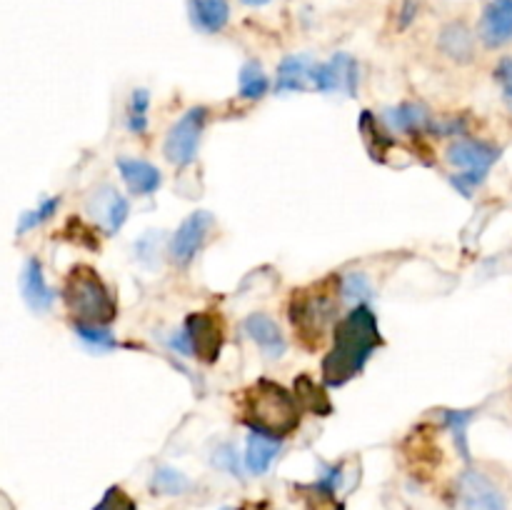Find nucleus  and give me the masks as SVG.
I'll list each match as a JSON object with an SVG mask.
<instances>
[{
  "label": "nucleus",
  "instance_id": "1",
  "mask_svg": "<svg viewBox=\"0 0 512 510\" xmlns=\"http://www.w3.org/2000/svg\"><path fill=\"white\" fill-rule=\"evenodd\" d=\"M383 345L378 328V315L368 308V305H355L338 325H335L333 348L323 360V380L325 385H340L350 383L355 375L363 373L368 365L370 355L375 348Z\"/></svg>",
  "mask_w": 512,
  "mask_h": 510
},
{
  "label": "nucleus",
  "instance_id": "2",
  "mask_svg": "<svg viewBox=\"0 0 512 510\" xmlns=\"http://www.w3.org/2000/svg\"><path fill=\"white\" fill-rule=\"evenodd\" d=\"M243 420L255 433H265L270 438L283 440L300 425L298 398L273 383V380H258L253 388L245 390L243 398Z\"/></svg>",
  "mask_w": 512,
  "mask_h": 510
},
{
  "label": "nucleus",
  "instance_id": "3",
  "mask_svg": "<svg viewBox=\"0 0 512 510\" xmlns=\"http://www.w3.org/2000/svg\"><path fill=\"white\" fill-rule=\"evenodd\" d=\"M63 300L75 323L110 325L118 315V303L108 285L90 265H75L63 283Z\"/></svg>",
  "mask_w": 512,
  "mask_h": 510
},
{
  "label": "nucleus",
  "instance_id": "4",
  "mask_svg": "<svg viewBox=\"0 0 512 510\" xmlns=\"http://www.w3.org/2000/svg\"><path fill=\"white\" fill-rule=\"evenodd\" d=\"M335 318V300L325 290L308 288L303 293H295L290 303V320L298 333V340H303L308 348H315L323 343L328 335L330 323Z\"/></svg>",
  "mask_w": 512,
  "mask_h": 510
},
{
  "label": "nucleus",
  "instance_id": "5",
  "mask_svg": "<svg viewBox=\"0 0 512 510\" xmlns=\"http://www.w3.org/2000/svg\"><path fill=\"white\" fill-rule=\"evenodd\" d=\"M205 120H208V108L195 105V108L185 110L173 125H170L168 135H165L163 153L168 163L175 168H188L198 158V145L203 138Z\"/></svg>",
  "mask_w": 512,
  "mask_h": 510
},
{
  "label": "nucleus",
  "instance_id": "6",
  "mask_svg": "<svg viewBox=\"0 0 512 510\" xmlns=\"http://www.w3.org/2000/svg\"><path fill=\"white\" fill-rule=\"evenodd\" d=\"M183 330L190 340L193 358L203 360V363H215L218 360L225 343V330L220 318H215L213 313H193L185 320Z\"/></svg>",
  "mask_w": 512,
  "mask_h": 510
},
{
  "label": "nucleus",
  "instance_id": "7",
  "mask_svg": "<svg viewBox=\"0 0 512 510\" xmlns=\"http://www.w3.org/2000/svg\"><path fill=\"white\" fill-rule=\"evenodd\" d=\"M358 80V63L348 53H335L328 63L315 65L313 70V88L320 93H345L353 98L358 93Z\"/></svg>",
  "mask_w": 512,
  "mask_h": 510
},
{
  "label": "nucleus",
  "instance_id": "8",
  "mask_svg": "<svg viewBox=\"0 0 512 510\" xmlns=\"http://www.w3.org/2000/svg\"><path fill=\"white\" fill-rule=\"evenodd\" d=\"M210 225H213V215H210L208 210H195V213H190L188 218L178 225L173 238H170V260H173L175 265H188L190 260L198 255L200 245L205 243V235H208Z\"/></svg>",
  "mask_w": 512,
  "mask_h": 510
},
{
  "label": "nucleus",
  "instance_id": "9",
  "mask_svg": "<svg viewBox=\"0 0 512 510\" xmlns=\"http://www.w3.org/2000/svg\"><path fill=\"white\" fill-rule=\"evenodd\" d=\"M498 158V148H493V145L488 143H480V140L473 138H458L455 143L448 145V150H445V160H448L450 165H455L458 170H465V173L488 175V170L493 168Z\"/></svg>",
  "mask_w": 512,
  "mask_h": 510
},
{
  "label": "nucleus",
  "instance_id": "10",
  "mask_svg": "<svg viewBox=\"0 0 512 510\" xmlns=\"http://www.w3.org/2000/svg\"><path fill=\"white\" fill-rule=\"evenodd\" d=\"M460 503L463 510H505V498L490 478L468 470L460 478Z\"/></svg>",
  "mask_w": 512,
  "mask_h": 510
},
{
  "label": "nucleus",
  "instance_id": "11",
  "mask_svg": "<svg viewBox=\"0 0 512 510\" xmlns=\"http://www.w3.org/2000/svg\"><path fill=\"white\" fill-rule=\"evenodd\" d=\"M88 213L95 215V220H100L110 235H115L128 220L130 203L113 185H103L88 198Z\"/></svg>",
  "mask_w": 512,
  "mask_h": 510
},
{
  "label": "nucleus",
  "instance_id": "12",
  "mask_svg": "<svg viewBox=\"0 0 512 510\" xmlns=\"http://www.w3.org/2000/svg\"><path fill=\"white\" fill-rule=\"evenodd\" d=\"M243 330L260 350H263L265 358L278 360L283 358L285 350H288V343H285V335L280 330V325L275 323L270 315L265 313H253L243 320Z\"/></svg>",
  "mask_w": 512,
  "mask_h": 510
},
{
  "label": "nucleus",
  "instance_id": "13",
  "mask_svg": "<svg viewBox=\"0 0 512 510\" xmlns=\"http://www.w3.org/2000/svg\"><path fill=\"white\" fill-rule=\"evenodd\" d=\"M20 290H23V300L33 313H48L55 303V290L50 288L45 280L43 265L38 258H28L20 273Z\"/></svg>",
  "mask_w": 512,
  "mask_h": 510
},
{
  "label": "nucleus",
  "instance_id": "14",
  "mask_svg": "<svg viewBox=\"0 0 512 510\" xmlns=\"http://www.w3.org/2000/svg\"><path fill=\"white\" fill-rule=\"evenodd\" d=\"M480 38L488 48H500V45L512 40V0H493L485 8L483 20H480Z\"/></svg>",
  "mask_w": 512,
  "mask_h": 510
},
{
  "label": "nucleus",
  "instance_id": "15",
  "mask_svg": "<svg viewBox=\"0 0 512 510\" xmlns=\"http://www.w3.org/2000/svg\"><path fill=\"white\" fill-rule=\"evenodd\" d=\"M118 170L123 175L125 185L133 195H140V198H148V195L158 193L160 185H163V175L148 160L138 158H118Z\"/></svg>",
  "mask_w": 512,
  "mask_h": 510
},
{
  "label": "nucleus",
  "instance_id": "16",
  "mask_svg": "<svg viewBox=\"0 0 512 510\" xmlns=\"http://www.w3.org/2000/svg\"><path fill=\"white\" fill-rule=\"evenodd\" d=\"M340 480H343V468L340 465H325L318 483L300 488L305 495V503H308L305 510H343V505L335 500V488H338Z\"/></svg>",
  "mask_w": 512,
  "mask_h": 510
},
{
  "label": "nucleus",
  "instance_id": "17",
  "mask_svg": "<svg viewBox=\"0 0 512 510\" xmlns=\"http://www.w3.org/2000/svg\"><path fill=\"white\" fill-rule=\"evenodd\" d=\"M313 60L308 55H288L283 63L278 65V83L275 90L278 93H298V90L313 85Z\"/></svg>",
  "mask_w": 512,
  "mask_h": 510
},
{
  "label": "nucleus",
  "instance_id": "18",
  "mask_svg": "<svg viewBox=\"0 0 512 510\" xmlns=\"http://www.w3.org/2000/svg\"><path fill=\"white\" fill-rule=\"evenodd\" d=\"M280 453V440L270 438L265 433H250L248 443H245V468L253 475L268 473V468L273 465V460Z\"/></svg>",
  "mask_w": 512,
  "mask_h": 510
},
{
  "label": "nucleus",
  "instance_id": "19",
  "mask_svg": "<svg viewBox=\"0 0 512 510\" xmlns=\"http://www.w3.org/2000/svg\"><path fill=\"white\" fill-rule=\"evenodd\" d=\"M383 120L395 133H418V130H425L430 125L428 110L418 103H400L395 108H388Z\"/></svg>",
  "mask_w": 512,
  "mask_h": 510
},
{
  "label": "nucleus",
  "instance_id": "20",
  "mask_svg": "<svg viewBox=\"0 0 512 510\" xmlns=\"http://www.w3.org/2000/svg\"><path fill=\"white\" fill-rule=\"evenodd\" d=\"M193 23L205 33H218L228 25L230 5L228 0H190Z\"/></svg>",
  "mask_w": 512,
  "mask_h": 510
},
{
  "label": "nucleus",
  "instance_id": "21",
  "mask_svg": "<svg viewBox=\"0 0 512 510\" xmlns=\"http://www.w3.org/2000/svg\"><path fill=\"white\" fill-rule=\"evenodd\" d=\"M358 128H360V135H363V143H365V148H368V153L373 155L375 160H385L388 148L395 143L393 135H390V130H385L383 125H380V120L375 118L370 110H365V113L360 115Z\"/></svg>",
  "mask_w": 512,
  "mask_h": 510
},
{
  "label": "nucleus",
  "instance_id": "22",
  "mask_svg": "<svg viewBox=\"0 0 512 510\" xmlns=\"http://www.w3.org/2000/svg\"><path fill=\"white\" fill-rule=\"evenodd\" d=\"M440 48L445 55H450L458 63H468L473 58V35L463 23H450L440 33Z\"/></svg>",
  "mask_w": 512,
  "mask_h": 510
},
{
  "label": "nucleus",
  "instance_id": "23",
  "mask_svg": "<svg viewBox=\"0 0 512 510\" xmlns=\"http://www.w3.org/2000/svg\"><path fill=\"white\" fill-rule=\"evenodd\" d=\"M270 88V80L265 75L263 65L250 60L240 68V98L245 100H260Z\"/></svg>",
  "mask_w": 512,
  "mask_h": 510
},
{
  "label": "nucleus",
  "instance_id": "24",
  "mask_svg": "<svg viewBox=\"0 0 512 510\" xmlns=\"http://www.w3.org/2000/svg\"><path fill=\"white\" fill-rule=\"evenodd\" d=\"M295 388H298L300 408H308V410H313V413H318V415L330 413L328 398H325L323 390H320L318 385H315L313 380L308 378V375H300V378L295 380Z\"/></svg>",
  "mask_w": 512,
  "mask_h": 510
},
{
  "label": "nucleus",
  "instance_id": "25",
  "mask_svg": "<svg viewBox=\"0 0 512 510\" xmlns=\"http://www.w3.org/2000/svg\"><path fill=\"white\" fill-rule=\"evenodd\" d=\"M340 293L345 300L355 305H363L373 298V285H370L368 275L365 273H348L340 278Z\"/></svg>",
  "mask_w": 512,
  "mask_h": 510
},
{
  "label": "nucleus",
  "instance_id": "26",
  "mask_svg": "<svg viewBox=\"0 0 512 510\" xmlns=\"http://www.w3.org/2000/svg\"><path fill=\"white\" fill-rule=\"evenodd\" d=\"M445 425L453 430L455 435V443H458L460 455L465 460H470V448H468V425L473 420V410H445L443 413Z\"/></svg>",
  "mask_w": 512,
  "mask_h": 510
},
{
  "label": "nucleus",
  "instance_id": "27",
  "mask_svg": "<svg viewBox=\"0 0 512 510\" xmlns=\"http://www.w3.org/2000/svg\"><path fill=\"white\" fill-rule=\"evenodd\" d=\"M58 205H60V198H58V195H53V198H43L38 205H35L33 210H28V213L20 215L18 235L28 233V230L38 228V225L48 223V220L55 215V210H58Z\"/></svg>",
  "mask_w": 512,
  "mask_h": 510
},
{
  "label": "nucleus",
  "instance_id": "28",
  "mask_svg": "<svg viewBox=\"0 0 512 510\" xmlns=\"http://www.w3.org/2000/svg\"><path fill=\"white\" fill-rule=\"evenodd\" d=\"M75 335H78L83 343H88L90 348L95 350H113L115 345V338L113 333L108 330V325H90V323H75L73 325Z\"/></svg>",
  "mask_w": 512,
  "mask_h": 510
},
{
  "label": "nucleus",
  "instance_id": "29",
  "mask_svg": "<svg viewBox=\"0 0 512 510\" xmlns=\"http://www.w3.org/2000/svg\"><path fill=\"white\" fill-rule=\"evenodd\" d=\"M190 488V480L175 468H158L153 475V490L163 495H180Z\"/></svg>",
  "mask_w": 512,
  "mask_h": 510
},
{
  "label": "nucleus",
  "instance_id": "30",
  "mask_svg": "<svg viewBox=\"0 0 512 510\" xmlns=\"http://www.w3.org/2000/svg\"><path fill=\"white\" fill-rule=\"evenodd\" d=\"M148 105V90H133V98H130L128 105V128L133 130L135 135H143L145 130H148Z\"/></svg>",
  "mask_w": 512,
  "mask_h": 510
},
{
  "label": "nucleus",
  "instance_id": "31",
  "mask_svg": "<svg viewBox=\"0 0 512 510\" xmlns=\"http://www.w3.org/2000/svg\"><path fill=\"white\" fill-rule=\"evenodd\" d=\"M95 510H135V503L125 495V490L110 488L108 493L103 495V500L95 505Z\"/></svg>",
  "mask_w": 512,
  "mask_h": 510
},
{
  "label": "nucleus",
  "instance_id": "32",
  "mask_svg": "<svg viewBox=\"0 0 512 510\" xmlns=\"http://www.w3.org/2000/svg\"><path fill=\"white\" fill-rule=\"evenodd\" d=\"M485 180V175H480V173H458V175H453V178H450V183L455 185V188L460 190V195H465V198H470V195H473V190L478 188L480 183H483Z\"/></svg>",
  "mask_w": 512,
  "mask_h": 510
},
{
  "label": "nucleus",
  "instance_id": "33",
  "mask_svg": "<svg viewBox=\"0 0 512 510\" xmlns=\"http://www.w3.org/2000/svg\"><path fill=\"white\" fill-rule=\"evenodd\" d=\"M495 78H498V83L503 85L505 95L512 98V58L500 60L498 68H495Z\"/></svg>",
  "mask_w": 512,
  "mask_h": 510
},
{
  "label": "nucleus",
  "instance_id": "34",
  "mask_svg": "<svg viewBox=\"0 0 512 510\" xmlns=\"http://www.w3.org/2000/svg\"><path fill=\"white\" fill-rule=\"evenodd\" d=\"M243 3H248V5H255V8H258V5H268L270 0H243Z\"/></svg>",
  "mask_w": 512,
  "mask_h": 510
},
{
  "label": "nucleus",
  "instance_id": "35",
  "mask_svg": "<svg viewBox=\"0 0 512 510\" xmlns=\"http://www.w3.org/2000/svg\"><path fill=\"white\" fill-rule=\"evenodd\" d=\"M223 510H230V508H223Z\"/></svg>",
  "mask_w": 512,
  "mask_h": 510
}]
</instances>
